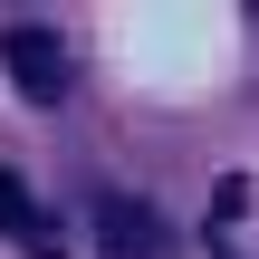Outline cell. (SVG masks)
Returning a JSON list of instances; mask_svg holds the SVG:
<instances>
[{
  "instance_id": "3",
  "label": "cell",
  "mask_w": 259,
  "mask_h": 259,
  "mask_svg": "<svg viewBox=\"0 0 259 259\" xmlns=\"http://www.w3.org/2000/svg\"><path fill=\"white\" fill-rule=\"evenodd\" d=\"M0 240H10V250H29V259H58V240H48V211L19 192V173H0Z\"/></svg>"
},
{
  "instance_id": "2",
  "label": "cell",
  "mask_w": 259,
  "mask_h": 259,
  "mask_svg": "<svg viewBox=\"0 0 259 259\" xmlns=\"http://www.w3.org/2000/svg\"><path fill=\"white\" fill-rule=\"evenodd\" d=\"M96 250L106 259H183V240H173V221H163L154 202L106 192V202H96Z\"/></svg>"
},
{
  "instance_id": "1",
  "label": "cell",
  "mask_w": 259,
  "mask_h": 259,
  "mask_svg": "<svg viewBox=\"0 0 259 259\" xmlns=\"http://www.w3.org/2000/svg\"><path fill=\"white\" fill-rule=\"evenodd\" d=\"M0 67H10V87L29 96V106H58L67 96V77H77V58H67V38L58 29H0Z\"/></svg>"
}]
</instances>
